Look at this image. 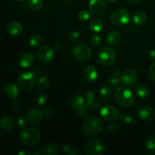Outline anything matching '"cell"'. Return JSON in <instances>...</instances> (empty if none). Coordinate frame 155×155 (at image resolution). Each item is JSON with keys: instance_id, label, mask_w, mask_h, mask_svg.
Here are the masks:
<instances>
[{"instance_id": "1", "label": "cell", "mask_w": 155, "mask_h": 155, "mask_svg": "<svg viewBox=\"0 0 155 155\" xmlns=\"http://www.w3.org/2000/svg\"><path fill=\"white\" fill-rule=\"evenodd\" d=\"M104 124L100 118L90 117L86 119L82 126V133L86 136H95L102 132Z\"/></svg>"}, {"instance_id": "2", "label": "cell", "mask_w": 155, "mask_h": 155, "mask_svg": "<svg viewBox=\"0 0 155 155\" xmlns=\"http://www.w3.org/2000/svg\"><path fill=\"white\" fill-rule=\"evenodd\" d=\"M114 98L116 102L122 107H129L134 103V96L129 88L120 86L115 92Z\"/></svg>"}, {"instance_id": "3", "label": "cell", "mask_w": 155, "mask_h": 155, "mask_svg": "<svg viewBox=\"0 0 155 155\" xmlns=\"http://www.w3.org/2000/svg\"><path fill=\"white\" fill-rule=\"evenodd\" d=\"M42 138L41 133L34 128H24L21 133V140L28 147H33L39 143Z\"/></svg>"}, {"instance_id": "4", "label": "cell", "mask_w": 155, "mask_h": 155, "mask_svg": "<svg viewBox=\"0 0 155 155\" xmlns=\"http://www.w3.org/2000/svg\"><path fill=\"white\" fill-rule=\"evenodd\" d=\"M117 58V54L114 50L109 47H103L96 54V61L102 66L108 67L113 64Z\"/></svg>"}, {"instance_id": "5", "label": "cell", "mask_w": 155, "mask_h": 155, "mask_svg": "<svg viewBox=\"0 0 155 155\" xmlns=\"http://www.w3.org/2000/svg\"><path fill=\"white\" fill-rule=\"evenodd\" d=\"M36 83V77L33 73L25 71L20 74L18 84L20 89L24 92H30L34 87Z\"/></svg>"}, {"instance_id": "6", "label": "cell", "mask_w": 155, "mask_h": 155, "mask_svg": "<svg viewBox=\"0 0 155 155\" xmlns=\"http://www.w3.org/2000/svg\"><path fill=\"white\" fill-rule=\"evenodd\" d=\"M85 151L88 155H101L105 151V148L100 139H91L85 145Z\"/></svg>"}, {"instance_id": "7", "label": "cell", "mask_w": 155, "mask_h": 155, "mask_svg": "<svg viewBox=\"0 0 155 155\" xmlns=\"http://www.w3.org/2000/svg\"><path fill=\"white\" fill-rule=\"evenodd\" d=\"M130 15L127 10L124 8H119L114 11L110 15V21L114 25L120 27L127 24L130 21Z\"/></svg>"}, {"instance_id": "8", "label": "cell", "mask_w": 155, "mask_h": 155, "mask_svg": "<svg viewBox=\"0 0 155 155\" xmlns=\"http://www.w3.org/2000/svg\"><path fill=\"white\" fill-rule=\"evenodd\" d=\"M74 58L80 61H84L88 60L92 55V51L90 48L86 44L79 43L74 47L72 51Z\"/></svg>"}, {"instance_id": "9", "label": "cell", "mask_w": 155, "mask_h": 155, "mask_svg": "<svg viewBox=\"0 0 155 155\" xmlns=\"http://www.w3.org/2000/svg\"><path fill=\"white\" fill-rule=\"evenodd\" d=\"M100 115L104 120L107 122H113L120 116L117 108L112 105H105L100 110Z\"/></svg>"}, {"instance_id": "10", "label": "cell", "mask_w": 155, "mask_h": 155, "mask_svg": "<svg viewBox=\"0 0 155 155\" xmlns=\"http://www.w3.org/2000/svg\"><path fill=\"white\" fill-rule=\"evenodd\" d=\"M89 12L96 17L104 15L107 9V5L104 0H90L89 3Z\"/></svg>"}, {"instance_id": "11", "label": "cell", "mask_w": 155, "mask_h": 155, "mask_svg": "<svg viewBox=\"0 0 155 155\" xmlns=\"http://www.w3.org/2000/svg\"><path fill=\"white\" fill-rule=\"evenodd\" d=\"M54 57V49L50 45H44L40 47L37 51V58L40 62L43 64L50 63Z\"/></svg>"}, {"instance_id": "12", "label": "cell", "mask_w": 155, "mask_h": 155, "mask_svg": "<svg viewBox=\"0 0 155 155\" xmlns=\"http://www.w3.org/2000/svg\"><path fill=\"white\" fill-rule=\"evenodd\" d=\"M121 82L127 86H133L139 79V73L136 69L130 68L124 71L120 77Z\"/></svg>"}, {"instance_id": "13", "label": "cell", "mask_w": 155, "mask_h": 155, "mask_svg": "<svg viewBox=\"0 0 155 155\" xmlns=\"http://www.w3.org/2000/svg\"><path fill=\"white\" fill-rule=\"evenodd\" d=\"M137 116L143 121H151L155 117V110L151 106H142L137 110Z\"/></svg>"}, {"instance_id": "14", "label": "cell", "mask_w": 155, "mask_h": 155, "mask_svg": "<svg viewBox=\"0 0 155 155\" xmlns=\"http://www.w3.org/2000/svg\"><path fill=\"white\" fill-rule=\"evenodd\" d=\"M44 112L38 108H32L27 114V119L33 126H38L42 122L44 118Z\"/></svg>"}, {"instance_id": "15", "label": "cell", "mask_w": 155, "mask_h": 155, "mask_svg": "<svg viewBox=\"0 0 155 155\" xmlns=\"http://www.w3.org/2000/svg\"><path fill=\"white\" fill-rule=\"evenodd\" d=\"M98 71L94 65H86L83 71V77L89 83H93L98 78Z\"/></svg>"}, {"instance_id": "16", "label": "cell", "mask_w": 155, "mask_h": 155, "mask_svg": "<svg viewBox=\"0 0 155 155\" xmlns=\"http://www.w3.org/2000/svg\"><path fill=\"white\" fill-rule=\"evenodd\" d=\"M7 30L12 36H18L24 30L23 25L18 21H12L7 25Z\"/></svg>"}, {"instance_id": "17", "label": "cell", "mask_w": 155, "mask_h": 155, "mask_svg": "<svg viewBox=\"0 0 155 155\" xmlns=\"http://www.w3.org/2000/svg\"><path fill=\"white\" fill-rule=\"evenodd\" d=\"M85 98H86V104L90 106L91 107H92L94 110H96V109L99 108L101 107V101L95 96V94L91 92V91L86 92V95H85Z\"/></svg>"}, {"instance_id": "18", "label": "cell", "mask_w": 155, "mask_h": 155, "mask_svg": "<svg viewBox=\"0 0 155 155\" xmlns=\"http://www.w3.org/2000/svg\"><path fill=\"white\" fill-rule=\"evenodd\" d=\"M35 62V56L30 52H26L20 58V66L23 68H28L33 66Z\"/></svg>"}, {"instance_id": "19", "label": "cell", "mask_w": 155, "mask_h": 155, "mask_svg": "<svg viewBox=\"0 0 155 155\" xmlns=\"http://www.w3.org/2000/svg\"><path fill=\"white\" fill-rule=\"evenodd\" d=\"M4 94L6 98H9V99L15 100L18 98V94H19L18 86L14 83H8L5 87Z\"/></svg>"}, {"instance_id": "20", "label": "cell", "mask_w": 155, "mask_h": 155, "mask_svg": "<svg viewBox=\"0 0 155 155\" xmlns=\"http://www.w3.org/2000/svg\"><path fill=\"white\" fill-rule=\"evenodd\" d=\"M106 40H107V43L111 46L118 45L121 40L120 33L117 30H111L107 33Z\"/></svg>"}, {"instance_id": "21", "label": "cell", "mask_w": 155, "mask_h": 155, "mask_svg": "<svg viewBox=\"0 0 155 155\" xmlns=\"http://www.w3.org/2000/svg\"><path fill=\"white\" fill-rule=\"evenodd\" d=\"M42 153L45 155H58L60 154V148L54 142H49L42 148Z\"/></svg>"}, {"instance_id": "22", "label": "cell", "mask_w": 155, "mask_h": 155, "mask_svg": "<svg viewBox=\"0 0 155 155\" xmlns=\"http://www.w3.org/2000/svg\"><path fill=\"white\" fill-rule=\"evenodd\" d=\"M15 127V120L12 117L5 116L0 120V128L4 131H10Z\"/></svg>"}, {"instance_id": "23", "label": "cell", "mask_w": 155, "mask_h": 155, "mask_svg": "<svg viewBox=\"0 0 155 155\" xmlns=\"http://www.w3.org/2000/svg\"><path fill=\"white\" fill-rule=\"evenodd\" d=\"M86 104V98L81 94H75L71 98V105L75 110H78Z\"/></svg>"}, {"instance_id": "24", "label": "cell", "mask_w": 155, "mask_h": 155, "mask_svg": "<svg viewBox=\"0 0 155 155\" xmlns=\"http://www.w3.org/2000/svg\"><path fill=\"white\" fill-rule=\"evenodd\" d=\"M135 93L139 98H147L151 95V91L146 85L139 84L135 88Z\"/></svg>"}, {"instance_id": "25", "label": "cell", "mask_w": 155, "mask_h": 155, "mask_svg": "<svg viewBox=\"0 0 155 155\" xmlns=\"http://www.w3.org/2000/svg\"><path fill=\"white\" fill-rule=\"evenodd\" d=\"M147 21V15L145 12L138 11L133 15V22L136 26H142L146 23Z\"/></svg>"}, {"instance_id": "26", "label": "cell", "mask_w": 155, "mask_h": 155, "mask_svg": "<svg viewBox=\"0 0 155 155\" xmlns=\"http://www.w3.org/2000/svg\"><path fill=\"white\" fill-rule=\"evenodd\" d=\"M103 27H104V24H103L102 21L100 20L99 18H93L89 21V27L95 33L101 32L102 30Z\"/></svg>"}, {"instance_id": "27", "label": "cell", "mask_w": 155, "mask_h": 155, "mask_svg": "<svg viewBox=\"0 0 155 155\" xmlns=\"http://www.w3.org/2000/svg\"><path fill=\"white\" fill-rule=\"evenodd\" d=\"M99 95L103 101H108L112 96V88L110 86H105L101 88Z\"/></svg>"}, {"instance_id": "28", "label": "cell", "mask_w": 155, "mask_h": 155, "mask_svg": "<svg viewBox=\"0 0 155 155\" xmlns=\"http://www.w3.org/2000/svg\"><path fill=\"white\" fill-rule=\"evenodd\" d=\"M93 110L94 109L86 103L83 107H82L80 110H77V111L80 117L85 118V119H87V118L92 117V115L93 114Z\"/></svg>"}, {"instance_id": "29", "label": "cell", "mask_w": 155, "mask_h": 155, "mask_svg": "<svg viewBox=\"0 0 155 155\" xmlns=\"http://www.w3.org/2000/svg\"><path fill=\"white\" fill-rule=\"evenodd\" d=\"M119 77H120V74L119 71L117 70H116L114 71V76H112V77H110L108 81V86H110L112 89L118 88L120 86V85L121 79Z\"/></svg>"}, {"instance_id": "30", "label": "cell", "mask_w": 155, "mask_h": 155, "mask_svg": "<svg viewBox=\"0 0 155 155\" xmlns=\"http://www.w3.org/2000/svg\"><path fill=\"white\" fill-rule=\"evenodd\" d=\"M42 40H43V38L40 34L35 33L32 35L29 39V44L33 48H37L40 46L41 44L42 43Z\"/></svg>"}, {"instance_id": "31", "label": "cell", "mask_w": 155, "mask_h": 155, "mask_svg": "<svg viewBox=\"0 0 155 155\" xmlns=\"http://www.w3.org/2000/svg\"><path fill=\"white\" fill-rule=\"evenodd\" d=\"M37 84L39 89H41L42 90H47L51 86V81L48 77H45V76H42L38 80Z\"/></svg>"}, {"instance_id": "32", "label": "cell", "mask_w": 155, "mask_h": 155, "mask_svg": "<svg viewBox=\"0 0 155 155\" xmlns=\"http://www.w3.org/2000/svg\"><path fill=\"white\" fill-rule=\"evenodd\" d=\"M28 7L30 9L34 12H37L39 11L42 8V0H28Z\"/></svg>"}, {"instance_id": "33", "label": "cell", "mask_w": 155, "mask_h": 155, "mask_svg": "<svg viewBox=\"0 0 155 155\" xmlns=\"http://www.w3.org/2000/svg\"><path fill=\"white\" fill-rule=\"evenodd\" d=\"M48 101V95L45 93L43 92H40L36 96V102L40 106H44L47 104Z\"/></svg>"}, {"instance_id": "34", "label": "cell", "mask_w": 155, "mask_h": 155, "mask_svg": "<svg viewBox=\"0 0 155 155\" xmlns=\"http://www.w3.org/2000/svg\"><path fill=\"white\" fill-rule=\"evenodd\" d=\"M145 148L151 151H155V135L150 136L145 142Z\"/></svg>"}, {"instance_id": "35", "label": "cell", "mask_w": 155, "mask_h": 155, "mask_svg": "<svg viewBox=\"0 0 155 155\" xmlns=\"http://www.w3.org/2000/svg\"><path fill=\"white\" fill-rule=\"evenodd\" d=\"M89 42L94 47H98L101 45V38L98 35H92L89 38Z\"/></svg>"}, {"instance_id": "36", "label": "cell", "mask_w": 155, "mask_h": 155, "mask_svg": "<svg viewBox=\"0 0 155 155\" xmlns=\"http://www.w3.org/2000/svg\"><path fill=\"white\" fill-rule=\"evenodd\" d=\"M89 17H90V14H89V12H88L87 10H81L78 13V18L81 21H86L89 20Z\"/></svg>"}, {"instance_id": "37", "label": "cell", "mask_w": 155, "mask_h": 155, "mask_svg": "<svg viewBox=\"0 0 155 155\" xmlns=\"http://www.w3.org/2000/svg\"><path fill=\"white\" fill-rule=\"evenodd\" d=\"M120 120L123 123H124V124H130V123L133 122V115L130 114L124 113L120 116Z\"/></svg>"}, {"instance_id": "38", "label": "cell", "mask_w": 155, "mask_h": 155, "mask_svg": "<svg viewBox=\"0 0 155 155\" xmlns=\"http://www.w3.org/2000/svg\"><path fill=\"white\" fill-rule=\"evenodd\" d=\"M148 77L151 81L155 82V62H154L148 68Z\"/></svg>"}, {"instance_id": "39", "label": "cell", "mask_w": 155, "mask_h": 155, "mask_svg": "<svg viewBox=\"0 0 155 155\" xmlns=\"http://www.w3.org/2000/svg\"><path fill=\"white\" fill-rule=\"evenodd\" d=\"M79 37H80V33H79L78 31L75 30H72L70 31L69 38L71 41L75 42V41H77L79 39Z\"/></svg>"}, {"instance_id": "40", "label": "cell", "mask_w": 155, "mask_h": 155, "mask_svg": "<svg viewBox=\"0 0 155 155\" xmlns=\"http://www.w3.org/2000/svg\"><path fill=\"white\" fill-rule=\"evenodd\" d=\"M27 120H26V118L21 117H20L19 119L18 120V125L20 128H24V127L27 126Z\"/></svg>"}, {"instance_id": "41", "label": "cell", "mask_w": 155, "mask_h": 155, "mask_svg": "<svg viewBox=\"0 0 155 155\" xmlns=\"http://www.w3.org/2000/svg\"><path fill=\"white\" fill-rule=\"evenodd\" d=\"M118 130H119V127L117 124H110L107 127V130L110 133H116L117 131H118Z\"/></svg>"}, {"instance_id": "42", "label": "cell", "mask_w": 155, "mask_h": 155, "mask_svg": "<svg viewBox=\"0 0 155 155\" xmlns=\"http://www.w3.org/2000/svg\"><path fill=\"white\" fill-rule=\"evenodd\" d=\"M73 149H74V148H73V147L71 146V145H64L63 151H64L65 153H67V154H69V153L71 152V151H72Z\"/></svg>"}, {"instance_id": "43", "label": "cell", "mask_w": 155, "mask_h": 155, "mask_svg": "<svg viewBox=\"0 0 155 155\" xmlns=\"http://www.w3.org/2000/svg\"><path fill=\"white\" fill-rule=\"evenodd\" d=\"M70 155H78V154H83V151H81L79 149H76V148H74L71 152L69 153Z\"/></svg>"}, {"instance_id": "44", "label": "cell", "mask_w": 155, "mask_h": 155, "mask_svg": "<svg viewBox=\"0 0 155 155\" xmlns=\"http://www.w3.org/2000/svg\"><path fill=\"white\" fill-rule=\"evenodd\" d=\"M18 154L19 155H30L31 153L29 151H27V150H21V151L18 152Z\"/></svg>"}, {"instance_id": "45", "label": "cell", "mask_w": 155, "mask_h": 155, "mask_svg": "<svg viewBox=\"0 0 155 155\" xmlns=\"http://www.w3.org/2000/svg\"><path fill=\"white\" fill-rule=\"evenodd\" d=\"M149 57L151 58V59H152V60H155V49L150 51Z\"/></svg>"}, {"instance_id": "46", "label": "cell", "mask_w": 155, "mask_h": 155, "mask_svg": "<svg viewBox=\"0 0 155 155\" xmlns=\"http://www.w3.org/2000/svg\"><path fill=\"white\" fill-rule=\"evenodd\" d=\"M126 1H127L128 3H130V4L134 5V4H136V3L139 2L140 0H126Z\"/></svg>"}, {"instance_id": "47", "label": "cell", "mask_w": 155, "mask_h": 155, "mask_svg": "<svg viewBox=\"0 0 155 155\" xmlns=\"http://www.w3.org/2000/svg\"><path fill=\"white\" fill-rule=\"evenodd\" d=\"M106 1L108 2L113 3V2H116L118 1V0H106Z\"/></svg>"}, {"instance_id": "48", "label": "cell", "mask_w": 155, "mask_h": 155, "mask_svg": "<svg viewBox=\"0 0 155 155\" xmlns=\"http://www.w3.org/2000/svg\"><path fill=\"white\" fill-rule=\"evenodd\" d=\"M18 1H24V0H18Z\"/></svg>"}]
</instances>
